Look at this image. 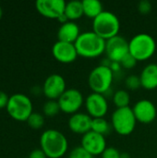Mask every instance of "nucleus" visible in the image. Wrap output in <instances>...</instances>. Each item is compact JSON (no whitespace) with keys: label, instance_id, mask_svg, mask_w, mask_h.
I'll return each instance as SVG.
<instances>
[{"label":"nucleus","instance_id":"f257e3e1","mask_svg":"<svg viewBox=\"0 0 157 158\" xmlns=\"http://www.w3.org/2000/svg\"><path fill=\"white\" fill-rule=\"evenodd\" d=\"M40 146L47 158H61L68 152V142L61 131L49 129L42 133Z\"/></svg>","mask_w":157,"mask_h":158},{"label":"nucleus","instance_id":"f03ea898","mask_svg":"<svg viewBox=\"0 0 157 158\" xmlns=\"http://www.w3.org/2000/svg\"><path fill=\"white\" fill-rule=\"evenodd\" d=\"M74 44L78 55L85 58L98 57L105 52V40L93 31L81 33Z\"/></svg>","mask_w":157,"mask_h":158},{"label":"nucleus","instance_id":"7ed1b4c3","mask_svg":"<svg viewBox=\"0 0 157 158\" xmlns=\"http://www.w3.org/2000/svg\"><path fill=\"white\" fill-rule=\"evenodd\" d=\"M156 51V42L148 33H138L129 41V52L137 61L151 58Z\"/></svg>","mask_w":157,"mask_h":158},{"label":"nucleus","instance_id":"20e7f679","mask_svg":"<svg viewBox=\"0 0 157 158\" xmlns=\"http://www.w3.org/2000/svg\"><path fill=\"white\" fill-rule=\"evenodd\" d=\"M119 30V19L111 11L104 10L100 15L93 19V31L105 41L118 35Z\"/></svg>","mask_w":157,"mask_h":158},{"label":"nucleus","instance_id":"39448f33","mask_svg":"<svg viewBox=\"0 0 157 158\" xmlns=\"http://www.w3.org/2000/svg\"><path fill=\"white\" fill-rule=\"evenodd\" d=\"M114 71L107 65L102 64L92 69L88 76V84L93 93L105 94L111 88Z\"/></svg>","mask_w":157,"mask_h":158},{"label":"nucleus","instance_id":"423d86ee","mask_svg":"<svg viewBox=\"0 0 157 158\" xmlns=\"http://www.w3.org/2000/svg\"><path fill=\"white\" fill-rule=\"evenodd\" d=\"M6 109L13 119L20 122L27 121L33 112L31 100L23 94H15L11 95Z\"/></svg>","mask_w":157,"mask_h":158},{"label":"nucleus","instance_id":"0eeeda50","mask_svg":"<svg viewBox=\"0 0 157 158\" xmlns=\"http://www.w3.org/2000/svg\"><path fill=\"white\" fill-rule=\"evenodd\" d=\"M136 118L132 111V108L123 107L117 108L111 116V125L114 131L121 135L127 136L132 133L136 127Z\"/></svg>","mask_w":157,"mask_h":158},{"label":"nucleus","instance_id":"6e6552de","mask_svg":"<svg viewBox=\"0 0 157 158\" xmlns=\"http://www.w3.org/2000/svg\"><path fill=\"white\" fill-rule=\"evenodd\" d=\"M84 97L81 91L75 88L67 89L57 100L60 110L65 114L73 115L78 113L84 104Z\"/></svg>","mask_w":157,"mask_h":158},{"label":"nucleus","instance_id":"1a4fd4ad","mask_svg":"<svg viewBox=\"0 0 157 158\" xmlns=\"http://www.w3.org/2000/svg\"><path fill=\"white\" fill-rule=\"evenodd\" d=\"M105 53L110 62L120 63V61L130 53L129 41L119 34L110 38L105 41Z\"/></svg>","mask_w":157,"mask_h":158},{"label":"nucleus","instance_id":"9d476101","mask_svg":"<svg viewBox=\"0 0 157 158\" xmlns=\"http://www.w3.org/2000/svg\"><path fill=\"white\" fill-rule=\"evenodd\" d=\"M87 114L93 118H105L108 111V102L105 94L92 93L87 95L84 101Z\"/></svg>","mask_w":157,"mask_h":158},{"label":"nucleus","instance_id":"9b49d317","mask_svg":"<svg viewBox=\"0 0 157 158\" xmlns=\"http://www.w3.org/2000/svg\"><path fill=\"white\" fill-rule=\"evenodd\" d=\"M42 89L48 100H58L67 90L66 81L60 74H51L45 79Z\"/></svg>","mask_w":157,"mask_h":158},{"label":"nucleus","instance_id":"f8f14e48","mask_svg":"<svg viewBox=\"0 0 157 158\" xmlns=\"http://www.w3.org/2000/svg\"><path fill=\"white\" fill-rule=\"evenodd\" d=\"M66 4L64 0H37L35 6L43 17L58 19L64 15Z\"/></svg>","mask_w":157,"mask_h":158},{"label":"nucleus","instance_id":"ddd939ff","mask_svg":"<svg viewBox=\"0 0 157 158\" xmlns=\"http://www.w3.org/2000/svg\"><path fill=\"white\" fill-rule=\"evenodd\" d=\"M81 146L84 148L88 153H90L93 156H101L107 147L105 136L90 131L89 132L82 135Z\"/></svg>","mask_w":157,"mask_h":158},{"label":"nucleus","instance_id":"4468645a","mask_svg":"<svg viewBox=\"0 0 157 158\" xmlns=\"http://www.w3.org/2000/svg\"><path fill=\"white\" fill-rule=\"evenodd\" d=\"M132 111L138 122L149 124L155 121L157 117V107L148 99H142L135 103Z\"/></svg>","mask_w":157,"mask_h":158},{"label":"nucleus","instance_id":"2eb2a0df","mask_svg":"<svg viewBox=\"0 0 157 158\" xmlns=\"http://www.w3.org/2000/svg\"><path fill=\"white\" fill-rule=\"evenodd\" d=\"M52 55L58 62L69 64L74 62L79 56L74 44L57 41L53 44Z\"/></svg>","mask_w":157,"mask_h":158},{"label":"nucleus","instance_id":"dca6fc26","mask_svg":"<svg viewBox=\"0 0 157 158\" xmlns=\"http://www.w3.org/2000/svg\"><path fill=\"white\" fill-rule=\"evenodd\" d=\"M92 122L93 118L87 113L78 112L70 116L68 121V125L72 132L84 135L85 133L92 131Z\"/></svg>","mask_w":157,"mask_h":158},{"label":"nucleus","instance_id":"f3484780","mask_svg":"<svg viewBox=\"0 0 157 158\" xmlns=\"http://www.w3.org/2000/svg\"><path fill=\"white\" fill-rule=\"evenodd\" d=\"M81 35L80 27L74 21H67L60 25L57 31L58 41L75 44L79 36Z\"/></svg>","mask_w":157,"mask_h":158},{"label":"nucleus","instance_id":"a211bd4d","mask_svg":"<svg viewBox=\"0 0 157 158\" xmlns=\"http://www.w3.org/2000/svg\"><path fill=\"white\" fill-rule=\"evenodd\" d=\"M142 87L145 90H155L157 88V64L150 63L143 68L140 74Z\"/></svg>","mask_w":157,"mask_h":158},{"label":"nucleus","instance_id":"6ab92c4d","mask_svg":"<svg viewBox=\"0 0 157 158\" xmlns=\"http://www.w3.org/2000/svg\"><path fill=\"white\" fill-rule=\"evenodd\" d=\"M64 14L69 21H74L76 19H81L84 15L82 1L72 0V1L67 2Z\"/></svg>","mask_w":157,"mask_h":158},{"label":"nucleus","instance_id":"aec40b11","mask_svg":"<svg viewBox=\"0 0 157 158\" xmlns=\"http://www.w3.org/2000/svg\"><path fill=\"white\" fill-rule=\"evenodd\" d=\"M82 6L84 16L93 19L104 11L103 4L99 0H82Z\"/></svg>","mask_w":157,"mask_h":158},{"label":"nucleus","instance_id":"412c9836","mask_svg":"<svg viewBox=\"0 0 157 158\" xmlns=\"http://www.w3.org/2000/svg\"><path fill=\"white\" fill-rule=\"evenodd\" d=\"M111 128H112V125L105 118H93V122H92V131H93L105 136L106 134H108L110 132Z\"/></svg>","mask_w":157,"mask_h":158},{"label":"nucleus","instance_id":"4be33fe9","mask_svg":"<svg viewBox=\"0 0 157 158\" xmlns=\"http://www.w3.org/2000/svg\"><path fill=\"white\" fill-rule=\"evenodd\" d=\"M113 103L117 108H123L130 106V96L128 91L126 90H118L113 94Z\"/></svg>","mask_w":157,"mask_h":158},{"label":"nucleus","instance_id":"5701e85b","mask_svg":"<svg viewBox=\"0 0 157 158\" xmlns=\"http://www.w3.org/2000/svg\"><path fill=\"white\" fill-rule=\"evenodd\" d=\"M60 111L61 110L57 100H48L43 106V112L46 117H55Z\"/></svg>","mask_w":157,"mask_h":158},{"label":"nucleus","instance_id":"b1692460","mask_svg":"<svg viewBox=\"0 0 157 158\" xmlns=\"http://www.w3.org/2000/svg\"><path fill=\"white\" fill-rule=\"evenodd\" d=\"M28 125L33 130H39L44 125V118L42 114L37 112H32L27 120Z\"/></svg>","mask_w":157,"mask_h":158},{"label":"nucleus","instance_id":"393cba45","mask_svg":"<svg viewBox=\"0 0 157 158\" xmlns=\"http://www.w3.org/2000/svg\"><path fill=\"white\" fill-rule=\"evenodd\" d=\"M125 85L127 89L130 91H136L142 87V82L140 76L137 75H130L125 80Z\"/></svg>","mask_w":157,"mask_h":158},{"label":"nucleus","instance_id":"a878e982","mask_svg":"<svg viewBox=\"0 0 157 158\" xmlns=\"http://www.w3.org/2000/svg\"><path fill=\"white\" fill-rule=\"evenodd\" d=\"M68 158H93V156L81 146H77L69 152Z\"/></svg>","mask_w":157,"mask_h":158},{"label":"nucleus","instance_id":"bb28decb","mask_svg":"<svg viewBox=\"0 0 157 158\" xmlns=\"http://www.w3.org/2000/svg\"><path fill=\"white\" fill-rule=\"evenodd\" d=\"M137 60L129 53L121 61H120V66L121 67H123L124 69H133L135 66H136V64H137Z\"/></svg>","mask_w":157,"mask_h":158},{"label":"nucleus","instance_id":"cd10ccee","mask_svg":"<svg viewBox=\"0 0 157 158\" xmlns=\"http://www.w3.org/2000/svg\"><path fill=\"white\" fill-rule=\"evenodd\" d=\"M121 153L115 147H106L105 150L102 153L101 158H120Z\"/></svg>","mask_w":157,"mask_h":158},{"label":"nucleus","instance_id":"c85d7f7f","mask_svg":"<svg viewBox=\"0 0 157 158\" xmlns=\"http://www.w3.org/2000/svg\"><path fill=\"white\" fill-rule=\"evenodd\" d=\"M138 10L141 14L146 15L152 10V4L148 0H142L138 4Z\"/></svg>","mask_w":157,"mask_h":158},{"label":"nucleus","instance_id":"c756f323","mask_svg":"<svg viewBox=\"0 0 157 158\" xmlns=\"http://www.w3.org/2000/svg\"><path fill=\"white\" fill-rule=\"evenodd\" d=\"M29 158H47V156L44 154V152L40 148L32 150L29 155Z\"/></svg>","mask_w":157,"mask_h":158},{"label":"nucleus","instance_id":"7c9ffc66","mask_svg":"<svg viewBox=\"0 0 157 158\" xmlns=\"http://www.w3.org/2000/svg\"><path fill=\"white\" fill-rule=\"evenodd\" d=\"M8 100H9L8 95L6 93L0 91V109L6 108V106L8 104Z\"/></svg>","mask_w":157,"mask_h":158},{"label":"nucleus","instance_id":"2f4dec72","mask_svg":"<svg viewBox=\"0 0 157 158\" xmlns=\"http://www.w3.org/2000/svg\"><path fill=\"white\" fill-rule=\"evenodd\" d=\"M120 158H130V155H129V154H127V153H121Z\"/></svg>","mask_w":157,"mask_h":158},{"label":"nucleus","instance_id":"473e14b6","mask_svg":"<svg viewBox=\"0 0 157 158\" xmlns=\"http://www.w3.org/2000/svg\"><path fill=\"white\" fill-rule=\"evenodd\" d=\"M2 16H3V9H2V7L0 6V19H2Z\"/></svg>","mask_w":157,"mask_h":158}]
</instances>
